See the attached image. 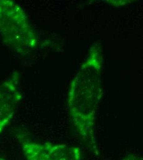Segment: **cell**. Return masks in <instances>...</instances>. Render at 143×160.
Masks as SVG:
<instances>
[{"instance_id":"6da1fadb","label":"cell","mask_w":143,"mask_h":160,"mask_svg":"<svg viewBox=\"0 0 143 160\" xmlns=\"http://www.w3.org/2000/svg\"><path fill=\"white\" fill-rule=\"evenodd\" d=\"M101 51L94 46L72 80L68 96L69 113L74 126L86 147L96 155L99 149L95 125L101 97Z\"/></svg>"},{"instance_id":"7a4b0ae2","label":"cell","mask_w":143,"mask_h":160,"mask_svg":"<svg viewBox=\"0 0 143 160\" xmlns=\"http://www.w3.org/2000/svg\"><path fill=\"white\" fill-rule=\"evenodd\" d=\"M0 35L8 47L21 55L38 46L37 34L25 11L12 0H0Z\"/></svg>"},{"instance_id":"3957f363","label":"cell","mask_w":143,"mask_h":160,"mask_svg":"<svg viewBox=\"0 0 143 160\" xmlns=\"http://www.w3.org/2000/svg\"><path fill=\"white\" fill-rule=\"evenodd\" d=\"M21 146L26 160H82V152L78 147L63 143H38L23 137Z\"/></svg>"},{"instance_id":"277c9868","label":"cell","mask_w":143,"mask_h":160,"mask_svg":"<svg viewBox=\"0 0 143 160\" xmlns=\"http://www.w3.org/2000/svg\"><path fill=\"white\" fill-rule=\"evenodd\" d=\"M19 74L14 72L0 82V134L14 117L22 98L19 89Z\"/></svg>"},{"instance_id":"5b68a950","label":"cell","mask_w":143,"mask_h":160,"mask_svg":"<svg viewBox=\"0 0 143 160\" xmlns=\"http://www.w3.org/2000/svg\"><path fill=\"white\" fill-rule=\"evenodd\" d=\"M122 160H143V157L133 154H130L125 157Z\"/></svg>"},{"instance_id":"8992f818","label":"cell","mask_w":143,"mask_h":160,"mask_svg":"<svg viewBox=\"0 0 143 160\" xmlns=\"http://www.w3.org/2000/svg\"><path fill=\"white\" fill-rule=\"evenodd\" d=\"M0 160H6V159H4V158H0Z\"/></svg>"}]
</instances>
